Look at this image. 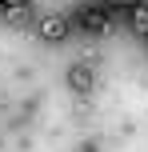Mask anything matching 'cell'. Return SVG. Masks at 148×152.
<instances>
[{"mask_svg":"<svg viewBox=\"0 0 148 152\" xmlns=\"http://www.w3.org/2000/svg\"><path fill=\"white\" fill-rule=\"evenodd\" d=\"M80 28L84 32H92V36H100V32H108V4H88V8H80Z\"/></svg>","mask_w":148,"mask_h":152,"instance_id":"1","label":"cell"},{"mask_svg":"<svg viewBox=\"0 0 148 152\" xmlns=\"http://www.w3.org/2000/svg\"><path fill=\"white\" fill-rule=\"evenodd\" d=\"M68 88L80 92V96H84V92H92V88H96V68H92V64H84V60L72 64V68H68Z\"/></svg>","mask_w":148,"mask_h":152,"instance_id":"2","label":"cell"},{"mask_svg":"<svg viewBox=\"0 0 148 152\" xmlns=\"http://www.w3.org/2000/svg\"><path fill=\"white\" fill-rule=\"evenodd\" d=\"M36 32H40L44 40H64V36H68V20L56 16V12H44V16L36 20Z\"/></svg>","mask_w":148,"mask_h":152,"instance_id":"3","label":"cell"},{"mask_svg":"<svg viewBox=\"0 0 148 152\" xmlns=\"http://www.w3.org/2000/svg\"><path fill=\"white\" fill-rule=\"evenodd\" d=\"M128 24H132V32L140 40H148V4H144V0L136 8H128Z\"/></svg>","mask_w":148,"mask_h":152,"instance_id":"4","label":"cell"},{"mask_svg":"<svg viewBox=\"0 0 148 152\" xmlns=\"http://www.w3.org/2000/svg\"><path fill=\"white\" fill-rule=\"evenodd\" d=\"M4 20L8 24H28L32 12H28V4H16V8H4Z\"/></svg>","mask_w":148,"mask_h":152,"instance_id":"5","label":"cell"},{"mask_svg":"<svg viewBox=\"0 0 148 152\" xmlns=\"http://www.w3.org/2000/svg\"><path fill=\"white\" fill-rule=\"evenodd\" d=\"M140 0H108V8H136Z\"/></svg>","mask_w":148,"mask_h":152,"instance_id":"6","label":"cell"},{"mask_svg":"<svg viewBox=\"0 0 148 152\" xmlns=\"http://www.w3.org/2000/svg\"><path fill=\"white\" fill-rule=\"evenodd\" d=\"M16 4H28V0H0V8H16Z\"/></svg>","mask_w":148,"mask_h":152,"instance_id":"7","label":"cell"}]
</instances>
